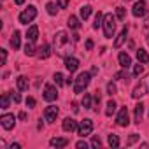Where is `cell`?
<instances>
[{
	"label": "cell",
	"instance_id": "cell-11",
	"mask_svg": "<svg viewBox=\"0 0 149 149\" xmlns=\"http://www.w3.org/2000/svg\"><path fill=\"white\" fill-rule=\"evenodd\" d=\"M56 97H58L56 88H54L53 84H46V86H44V100L53 102V100H56Z\"/></svg>",
	"mask_w": 149,
	"mask_h": 149
},
{
	"label": "cell",
	"instance_id": "cell-19",
	"mask_svg": "<svg viewBox=\"0 0 149 149\" xmlns=\"http://www.w3.org/2000/svg\"><path fill=\"white\" fill-rule=\"evenodd\" d=\"M25 54H26V56H35V54H37V47H35L33 40H26V46H25Z\"/></svg>",
	"mask_w": 149,
	"mask_h": 149
},
{
	"label": "cell",
	"instance_id": "cell-17",
	"mask_svg": "<svg viewBox=\"0 0 149 149\" xmlns=\"http://www.w3.org/2000/svg\"><path fill=\"white\" fill-rule=\"evenodd\" d=\"M126 35H128V26L125 25V28L121 30V33H119V35H118V39L114 40V47H116V49H118V47H121V44L126 40Z\"/></svg>",
	"mask_w": 149,
	"mask_h": 149
},
{
	"label": "cell",
	"instance_id": "cell-21",
	"mask_svg": "<svg viewBox=\"0 0 149 149\" xmlns=\"http://www.w3.org/2000/svg\"><path fill=\"white\" fill-rule=\"evenodd\" d=\"M67 25H68L72 30H79V28H81V23H79L77 16H70V18L67 19Z\"/></svg>",
	"mask_w": 149,
	"mask_h": 149
},
{
	"label": "cell",
	"instance_id": "cell-31",
	"mask_svg": "<svg viewBox=\"0 0 149 149\" xmlns=\"http://www.w3.org/2000/svg\"><path fill=\"white\" fill-rule=\"evenodd\" d=\"M125 16H126V9H125V7H116V18H118L119 21H123Z\"/></svg>",
	"mask_w": 149,
	"mask_h": 149
},
{
	"label": "cell",
	"instance_id": "cell-18",
	"mask_svg": "<svg viewBox=\"0 0 149 149\" xmlns=\"http://www.w3.org/2000/svg\"><path fill=\"white\" fill-rule=\"evenodd\" d=\"M37 35H39V26L37 25H32L28 30H26V40H37Z\"/></svg>",
	"mask_w": 149,
	"mask_h": 149
},
{
	"label": "cell",
	"instance_id": "cell-51",
	"mask_svg": "<svg viewBox=\"0 0 149 149\" xmlns=\"http://www.w3.org/2000/svg\"><path fill=\"white\" fill-rule=\"evenodd\" d=\"M126 2H130V0H126Z\"/></svg>",
	"mask_w": 149,
	"mask_h": 149
},
{
	"label": "cell",
	"instance_id": "cell-35",
	"mask_svg": "<svg viewBox=\"0 0 149 149\" xmlns=\"http://www.w3.org/2000/svg\"><path fill=\"white\" fill-rule=\"evenodd\" d=\"M46 9H47V13H49L51 16H54V14H56V6H54L53 2H47V6H46Z\"/></svg>",
	"mask_w": 149,
	"mask_h": 149
},
{
	"label": "cell",
	"instance_id": "cell-4",
	"mask_svg": "<svg viewBox=\"0 0 149 149\" xmlns=\"http://www.w3.org/2000/svg\"><path fill=\"white\" fill-rule=\"evenodd\" d=\"M146 93H149V74H147L144 79H140V83L133 88L132 97H133V98H140V97H144Z\"/></svg>",
	"mask_w": 149,
	"mask_h": 149
},
{
	"label": "cell",
	"instance_id": "cell-15",
	"mask_svg": "<svg viewBox=\"0 0 149 149\" xmlns=\"http://www.w3.org/2000/svg\"><path fill=\"white\" fill-rule=\"evenodd\" d=\"M61 126H63V130H65V132H74V130H77V126H79V125H77V121H76V119H72V118H65Z\"/></svg>",
	"mask_w": 149,
	"mask_h": 149
},
{
	"label": "cell",
	"instance_id": "cell-44",
	"mask_svg": "<svg viewBox=\"0 0 149 149\" xmlns=\"http://www.w3.org/2000/svg\"><path fill=\"white\" fill-rule=\"evenodd\" d=\"M0 54H2V65H6V61H7V51L6 49H0Z\"/></svg>",
	"mask_w": 149,
	"mask_h": 149
},
{
	"label": "cell",
	"instance_id": "cell-26",
	"mask_svg": "<svg viewBox=\"0 0 149 149\" xmlns=\"http://www.w3.org/2000/svg\"><path fill=\"white\" fill-rule=\"evenodd\" d=\"M116 107H118V105H116V102H114V100H109V102H107L105 114H107V116H112V114H114V111H116Z\"/></svg>",
	"mask_w": 149,
	"mask_h": 149
},
{
	"label": "cell",
	"instance_id": "cell-10",
	"mask_svg": "<svg viewBox=\"0 0 149 149\" xmlns=\"http://www.w3.org/2000/svg\"><path fill=\"white\" fill-rule=\"evenodd\" d=\"M56 116H58V107H56V105L46 107V111H44V119H46L47 123H54V121H56Z\"/></svg>",
	"mask_w": 149,
	"mask_h": 149
},
{
	"label": "cell",
	"instance_id": "cell-38",
	"mask_svg": "<svg viewBox=\"0 0 149 149\" xmlns=\"http://www.w3.org/2000/svg\"><path fill=\"white\" fill-rule=\"evenodd\" d=\"M142 65H144V63H139V65L133 67V76H140V74H142V70H144Z\"/></svg>",
	"mask_w": 149,
	"mask_h": 149
},
{
	"label": "cell",
	"instance_id": "cell-12",
	"mask_svg": "<svg viewBox=\"0 0 149 149\" xmlns=\"http://www.w3.org/2000/svg\"><path fill=\"white\" fill-rule=\"evenodd\" d=\"M65 68L72 74V72H76L79 68V60L77 58H74V56H67L65 58Z\"/></svg>",
	"mask_w": 149,
	"mask_h": 149
},
{
	"label": "cell",
	"instance_id": "cell-46",
	"mask_svg": "<svg viewBox=\"0 0 149 149\" xmlns=\"http://www.w3.org/2000/svg\"><path fill=\"white\" fill-rule=\"evenodd\" d=\"M86 49H88V51H91V49H93V40H91V39H88V40H86Z\"/></svg>",
	"mask_w": 149,
	"mask_h": 149
},
{
	"label": "cell",
	"instance_id": "cell-29",
	"mask_svg": "<svg viewBox=\"0 0 149 149\" xmlns=\"http://www.w3.org/2000/svg\"><path fill=\"white\" fill-rule=\"evenodd\" d=\"M109 146L111 147H119V137L114 135V133H111L109 135Z\"/></svg>",
	"mask_w": 149,
	"mask_h": 149
},
{
	"label": "cell",
	"instance_id": "cell-22",
	"mask_svg": "<svg viewBox=\"0 0 149 149\" xmlns=\"http://www.w3.org/2000/svg\"><path fill=\"white\" fill-rule=\"evenodd\" d=\"M11 98H13V97H11V91H9V93H4L2 98H0V109H4V111L9 109V100H11Z\"/></svg>",
	"mask_w": 149,
	"mask_h": 149
},
{
	"label": "cell",
	"instance_id": "cell-16",
	"mask_svg": "<svg viewBox=\"0 0 149 149\" xmlns=\"http://www.w3.org/2000/svg\"><path fill=\"white\" fill-rule=\"evenodd\" d=\"M118 60H119V65H121V67H123L125 70L132 67V58L128 56V53L121 51V53H119V56H118Z\"/></svg>",
	"mask_w": 149,
	"mask_h": 149
},
{
	"label": "cell",
	"instance_id": "cell-24",
	"mask_svg": "<svg viewBox=\"0 0 149 149\" xmlns=\"http://www.w3.org/2000/svg\"><path fill=\"white\" fill-rule=\"evenodd\" d=\"M18 90L19 91H26L28 90V79L25 76H19L18 77Z\"/></svg>",
	"mask_w": 149,
	"mask_h": 149
},
{
	"label": "cell",
	"instance_id": "cell-48",
	"mask_svg": "<svg viewBox=\"0 0 149 149\" xmlns=\"http://www.w3.org/2000/svg\"><path fill=\"white\" fill-rule=\"evenodd\" d=\"M19 119H26V112H25V111L19 112Z\"/></svg>",
	"mask_w": 149,
	"mask_h": 149
},
{
	"label": "cell",
	"instance_id": "cell-7",
	"mask_svg": "<svg viewBox=\"0 0 149 149\" xmlns=\"http://www.w3.org/2000/svg\"><path fill=\"white\" fill-rule=\"evenodd\" d=\"M116 125L118 126H128L130 125V119H128V109L126 107H121L118 116H116Z\"/></svg>",
	"mask_w": 149,
	"mask_h": 149
},
{
	"label": "cell",
	"instance_id": "cell-33",
	"mask_svg": "<svg viewBox=\"0 0 149 149\" xmlns=\"http://www.w3.org/2000/svg\"><path fill=\"white\" fill-rule=\"evenodd\" d=\"M142 32H144V35H146V40H147V44H149V18L144 21V26H142Z\"/></svg>",
	"mask_w": 149,
	"mask_h": 149
},
{
	"label": "cell",
	"instance_id": "cell-36",
	"mask_svg": "<svg viewBox=\"0 0 149 149\" xmlns=\"http://www.w3.org/2000/svg\"><path fill=\"white\" fill-rule=\"evenodd\" d=\"M100 100H102V95H100V91H95V111L98 112V105H100Z\"/></svg>",
	"mask_w": 149,
	"mask_h": 149
},
{
	"label": "cell",
	"instance_id": "cell-47",
	"mask_svg": "<svg viewBox=\"0 0 149 149\" xmlns=\"http://www.w3.org/2000/svg\"><path fill=\"white\" fill-rule=\"evenodd\" d=\"M70 107H72V111H74V112H77V111H79V107H77V104H76V102H72V105H70Z\"/></svg>",
	"mask_w": 149,
	"mask_h": 149
},
{
	"label": "cell",
	"instance_id": "cell-39",
	"mask_svg": "<svg viewBox=\"0 0 149 149\" xmlns=\"http://www.w3.org/2000/svg\"><path fill=\"white\" fill-rule=\"evenodd\" d=\"M114 77H116V79H123V81H126V83H128V74H126V72H118Z\"/></svg>",
	"mask_w": 149,
	"mask_h": 149
},
{
	"label": "cell",
	"instance_id": "cell-25",
	"mask_svg": "<svg viewBox=\"0 0 149 149\" xmlns=\"http://www.w3.org/2000/svg\"><path fill=\"white\" fill-rule=\"evenodd\" d=\"M142 116H144V105L142 104H137L135 105V123H140L142 121Z\"/></svg>",
	"mask_w": 149,
	"mask_h": 149
},
{
	"label": "cell",
	"instance_id": "cell-41",
	"mask_svg": "<svg viewBox=\"0 0 149 149\" xmlns=\"http://www.w3.org/2000/svg\"><path fill=\"white\" fill-rule=\"evenodd\" d=\"M137 140H139V135H137V133H132V137L128 139V142H126V144H128V146H132V144H133V142H137Z\"/></svg>",
	"mask_w": 149,
	"mask_h": 149
},
{
	"label": "cell",
	"instance_id": "cell-14",
	"mask_svg": "<svg viewBox=\"0 0 149 149\" xmlns=\"http://www.w3.org/2000/svg\"><path fill=\"white\" fill-rule=\"evenodd\" d=\"M49 146H51V147H56V149L67 147V146H68V139H65V137H54V139L49 140Z\"/></svg>",
	"mask_w": 149,
	"mask_h": 149
},
{
	"label": "cell",
	"instance_id": "cell-3",
	"mask_svg": "<svg viewBox=\"0 0 149 149\" xmlns=\"http://www.w3.org/2000/svg\"><path fill=\"white\" fill-rule=\"evenodd\" d=\"M102 26H104V35L107 39H112L114 37V30H116V18L112 14H104Z\"/></svg>",
	"mask_w": 149,
	"mask_h": 149
},
{
	"label": "cell",
	"instance_id": "cell-6",
	"mask_svg": "<svg viewBox=\"0 0 149 149\" xmlns=\"http://www.w3.org/2000/svg\"><path fill=\"white\" fill-rule=\"evenodd\" d=\"M93 132V121L91 119H83L77 126V135L79 137H86Z\"/></svg>",
	"mask_w": 149,
	"mask_h": 149
},
{
	"label": "cell",
	"instance_id": "cell-5",
	"mask_svg": "<svg viewBox=\"0 0 149 149\" xmlns=\"http://www.w3.org/2000/svg\"><path fill=\"white\" fill-rule=\"evenodd\" d=\"M35 16H37V7L35 6H28L21 14H19V23L21 25H28V23H32L33 19H35Z\"/></svg>",
	"mask_w": 149,
	"mask_h": 149
},
{
	"label": "cell",
	"instance_id": "cell-2",
	"mask_svg": "<svg viewBox=\"0 0 149 149\" xmlns=\"http://www.w3.org/2000/svg\"><path fill=\"white\" fill-rule=\"evenodd\" d=\"M90 81H91V72H81L76 77V81H74V93H77V95L83 93L88 88Z\"/></svg>",
	"mask_w": 149,
	"mask_h": 149
},
{
	"label": "cell",
	"instance_id": "cell-43",
	"mask_svg": "<svg viewBox=\"0 0 149 149\" xmlns=\"http://www.w3.org/2000/svg\"><path fill=\"white\" fill-rule=\"evenodd\" d=\"M26 107H35V98L33 97H28L26 98Z\"/></svg>",
	"mask_w": 149,
	"mask_h": 149
},
{
	"label": "cell",
	"instance_id": "cell-40",
	"mask_svg": "<svg viewBox=\"0 0 149 149\" xmlns=\"http://www.w3.org/2000/svg\"><path fill=\"white\" fill-rule=\"evenodd\" d=\"M56 2H58L60 9H67V6H68V0H56Z\"/></svg>",
	"mask_w": 149,
	"mask_h": 149
},
{
	"label": "cell",
	"instance_id": "cell-37",
	"mask_svg": "<svg viewBox=\"0 0 149 149\" xmlns=\"http://www.w3.org/2000/svg\"><path fill=\"white\" fill-rule=\"evenodd\" d=\"M91 146L98 149V147L102 146V140H100V137H97V135H93V139H91Z\"/></svg>",
	"mask_w": 149,
	"mask_h": 149
},
{
	"label": "cell",
	"instance_id": "cell-45",
	"mask_svg": "<svg viewBox=\"0 0 149 149\" xmlns=\"http://www.w3.org/2000/svg\"><path fill=\"white\" fill-rule=\"evenodd\" d=\"M76 147H77V149H86V147H88V144H86L84 140H79V142L76 144Z\"/></svg>",
	"mask_w": 149,
	"mask_h": 149
},
{
	"label": "cell",
	"instance_id": "cell-9",
	"mask_svg": "<svg viewBox=\"0 0 149 149\" xmlns=\"http://www.w3.org/2000/svg\"><path fill=\"white\" fill-rule=\"evenodd\" d=\"M133 16L135 18H142V16H146V13H147V4L144 2V0H139V2L133 6Z\"/></svg>",
	"mask_w": 149,
	"mask_h": 149
},
{
	"label": "cell",
	"instance_id": "cell-34",
	"mask_svg": "<svg viewBox=\"0 0 149 149\" xmlns=\"http://www.w3.org/2000/svg\"><path fill=\"white\" fill-rule=\"evenodd\" d=\"M116 91H118V88H116V84L111 81V83L107 84V95H111V97H112V95H116Z\"/></svg>",
	"mask_w": 149,
	"mask_h": 149
},
{
	"label": "cell",
	"instance_id": "cell-8",
	"mask_svg": "<svg viewBox=\"0 0 149 149\" xmlns=\"http://www.w3.org/2000/svg\"><path fill=\"white\" fill-rule=\"evenodd\" d=\"M14 123H16L14 114H4L2 118H0V125H2L4 130H13L14 128Z\"/></svg>",
	"mask_w": 149,
	"mask_h": 149
},
{
	"label": "cell",
	"instance_id": "cell-27",
	"mask_svg": "<svg viewBox=\"0 0 149 149\" xmlns=\"http://www.w3.org/2000/svg\"><path fill=\"white\" fill-rule=\"evenodd\" d=\"M90 16H91V7L90 6H83L81 7V18L83 19H88Z\"/></svg>",
	"mask_w": 149,
	"mask_h": 149
},
{
	"label": "cell",
	"instance_id": "cell-1",
	"mask_svg": "<svg viewBox=\"0 0 149 149\" xmlns=\"http://www.w3.org/2000/svg\"><path fill=\"white\" fill-rule=\"evenodd\" d=\"M54 51L58 56L61 58H67V56H72L74 53V44L70 42V37L67 32H58L54 35Z\"/></svg>",
	"mask_w": 149,
	"mask_h": 149
},
{
	"label": "cell",
	"instance_id": "cell-30",
	"mask_svg": "<svg viewBox=\"0 0 149 149\" xmlns=\"http://www.w3.org/2000/svg\"><path fill=\"white\" fill-rule=\"evenodd\" d=\"M53 79H54V83H56L58 86H63V84H65V81H63L65 77H63V74H61V72H56L54 76H53Z\"/></svg>",
	"mask_w": 149,
	"mask_h": 149
},
{
	"label": "cell",
	"instance_id": "cell-28",
	"mask_svg": "<svg viewBox=\"0 0 149 149\" xmlns=\"http://www.w3.org/2000/svg\"><path fill=\"white\" fill-rule=\"evenodd\" d=\"M102 21H104V14H102V13H97V16H95V23H93V28L98 30V28L102 26Z\"/></svg>",
	"mask_w": 149,
	"mask_h": 149
},
{
	"label": "cell",
	"instance_id": "cell-20",
	"mask_svg": "<svg viewBox=\"0 0 149 149\" xmlns=\"http://www.w3.org/2000/svg\"><path fill=\"white\" fill-rule=\"evenodd\" d=\"M19 42H21V33L16 30L14 33H13V37H11V46H13V49L16 51V49H19Z\"/></svg>",
	"mask_w": 149,
	"mask_h": 149
},
{
	"label": "cell",
	"instance_id": "cell-42",
	"mask_svg": "<svg viewBox=\"0 0 149 149\" xmlns=\"http://www.w3.org/2000/svg\"><path fill=\"white\" fill-rule=\"evenodd\" d=\"M11 97H13V100H14L16 104L21 102V95H19V93H13V91H11Z\"/></svg>",
	"mask_w": 149,
	"mask_h": 149
},
{
	"label": "cell",
	"instance_id": "cell-13",
	"mask_svg": "<svg viewBox=\"0 0 149 149\" xmlns=\"http://www.w3.org/2000/svg\"><path fill=\"white\" fill-rule=\"evenodd\" d=\"M49 54H51V47H49V44H42L40 47H37V58L39 60H46V58H49Z\"/></svg>",
	"mask_w": 149,
	"mask_h": 149
},
{
	"label": "cell",
	"instance_id": "cell-50",
	"mask_svg": "<svg viewBox=\"0 0 149 149\" xmlns=\"http://www.w3.org/2000/svg\"><path fill=\"white\" fill-rule=\"evenodd\" d=\"M14 2H16L18 6H21V4H25V0H14Z\"/></svg>",
	"mask_w": 149,
	"mask_h": 149
},
{
	"label": "cell",
	"instance_id": "cell-32",
	"mask_svg": "<svg viewBox=\"0 0 149 149\" xmlns=\"http://www.w3.org/2000/svg\"><path fill=\"white\" fill-rule=\"evenodd\" d=\"M83 107H84V109H91V95H90V93H84V98H83Z\"/></svg>",
	"mask_w": 149,
	"mask_h": 149
},
{
	"label": "cell",
	"instance_id": "cell-23",
	"mask_svg": "<svg viewBox=\"0 0 149 149\" xmlns=\"http://www.w3.org/2000/svg\"><path fill=\"white\" fill-rule=\"evenodd\" d=\"M137 58H139V61L140 63H149V54H147V51L146 49H137Z\"/></svg>",
	"mask_w": 149,
	"mask_h": 149
},
{
	"label": "cell",
	"instance_id": "cell-49",
	"mask_svg": "<svg viewBox=\"0 0 149 149\" xmlns=\"http://www.w3.org/2000/svg\"><path fill=\"white\" fill-rule=\"evenodd\" d=\"M19 147H21L19 144H11V149H19Z\"/></svg>",
	"mask_w": 149,
	"mask_h": 149
}]
</instances>
